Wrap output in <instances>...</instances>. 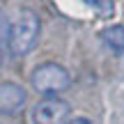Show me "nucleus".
I'll return each instance as SVG.
<instances>
[{"label": "nucleus", "mask_w": 124, "mask_h": 124, "mask_svg": "<svg viewBox=\"0 0 124 124\" xmlns=\"http://www.w3.org/2000/svg\"><path fill=\"white\" fill-rule=\"evenodd\" d=\"M41 32V23L32 9H21L18 16L12 21L7 32V46L12 55H25L35 48Z\"/></svg>", "instance_id": "f257e3e1"}, {"label": "nucleus", "mask_w": 124, "mask_h": 124, "mask_svg": "<svg viewBox=\"0 0 124 124\" xmlns=\"http://www.w3.org/2000/svg\"><path fill=\"white\" fill-rule=\"evenodd\" d=\"M32 87L39 94H46V97H55V94L64 92L71 85V76L69 71L64 69L58 62H44V64L35 67L30 76Z\"/></svg>", "instance_id": "f03ea898"}, {"label": "nucleus", "mask_w": 124, "mask_h": 124, "mask_svg": "<svg viewBox=\"0 0 124 124\" xmlns=\"http://www.w3.org/2000/svg\"><path fill=\"white\" fill-rule=\"evenodd\" d=\"M69 103L58 97H46L32 108V124H67L69 122Z\"/></svg>", "instance_id": "7ed1b4c3"}, {"label": "nucleus", "mask_w": 124, "mask_h": 124, "mask_svg": "<svg viewBox=\"0 0 124 124\" xmlns=\"http://www.w3.org/2000/svg\"><path fill=\"white\" fill-rule=\"evenodd\" d=\"M28 101V92L18 83L5 80L0 83V115H16Z\"/></svg>", "instance_id": "20e7f679"}, {"label": "nucleus", "mask_w": 124, "mask_h": 124, "mask_svg": "<svg viewBox=\"0 0 124 124\" xmlns=\"http://www.w3.org/2000/svg\"><path fill=\"white\" fill-rule=\"evenodd\" d=\"M101 41L113 53H124V25H110L101 30Z\"/></svg>", "instance_id": "39448f33"}, {"label": "nucleus", "mask_w": 124, "mask_h": 124, "mask_svg": "<svg viewBox=\"0 0 124 124\" xmlns=\"http://www.w3.org/2000/svg\"><path fill=\"white\" fill-rule=\"evenodd\" d=\"M67 124H94L92 120H87V117H71Z\"/></svg>", "instance_id": "423d86ee"}, {"label": "nucleus", "mask_w": 124, "mask_h": 124, "mask_svg": "<svg viewBox=\"0 0 124 124\" xmlns=\"http://www.w3.org/2000/svg\"><path fill=\"white\" fill-rule=\"evenodd\" d=\"M83 2H87V5H92V7H97V5H101V0H83Z\"/></svg>", "instance_id": "0eeeda50"}]
</instances>
